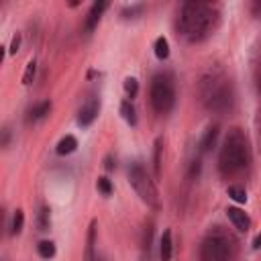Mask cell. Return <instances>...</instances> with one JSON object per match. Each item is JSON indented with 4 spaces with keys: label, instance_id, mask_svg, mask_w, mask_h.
<instances>
[{
    "label": "cell",
    "instance_id": "1",
    "mask_svg": "<svg viewBox=\"0 0 261 261\" xmlns=\"http://www.w3.org/2000/svg\"><path fill=\"white\" fill-rule=\"evenodd\" d=\"M218 24V10L208 2H184L177 14V33L190 41H204Z\"/></svg>",
    "mask_w": 261,
    "mask_h": 261
},
{
    "label": "cell",
    "instance_id": "2",
    "mask_svg": "<svg viewBox=\"0 0 261 261\" xmlns=\"http://www.w3.org/2000/svg\"><path fill=\"white\" fill-rule=\"evenodd\" d=\"M198 94H200V100H202L204 108L210 110V112H226V110L232 108V102H234L232 82L218 67L208 69L200 77Z\"/></svg>",
    "mask_w": 261,
    "mask_h": 261
},
{
    "label": "cell",
    "instance_id": "3",
    "mask_svg": "<svg viewBox=\"0 0 261 261\" xmlns=\"http://www.w3.org/2000/svg\"><path fill=\"white\" fill-rule=\"evenodd\" d=\"M251 153H249V141L241 128H232L220 147L218 153V171L224 177H234L243 173L249 165Z\"/></svg>",
    "mask_w": 261,
    "mask_h": 261
},
{
    "label": "cell",
    "instance_id": "4",
    "mask_svg": "<svg viewBox=\"0 0 261 261\" xmlns=\"http://www.w3.org/2000/svg\"><path fill=\"white\" fill-rule=\"evenodd\" d=\"M237 249V239L216 226L200 243V261H234Z\"/></svg>",
    "mask_w": 261,
    "mask_h": 261
},
{
    "label": "cell",
    "instance_id": "5",
    "mask_svg": "<svg viewBox=\"0 0 261 261\" xmlns=\"http://www.w3.org/2000/svg\"><path fill=\"white\" fill-rule=\"evenodd\" d=\"M149 100L157 114H167L173 108L175 102V88L169 73H157L151 80L149 88Z\"/></svg>",
    "mask_w": 261,
    "mask_h": 261
},
{
    "label": "cell",
    "instance_id": "6",
    "mask_svg": "<svg viewBox=\"0 0 261 261\" xmlns=\"http://www.w3.org/2000/svg\"><path fill=\"white\" fill-rule=\"evenodd\" d=\"M128 181L133 186V190L137 192V196L151 208H159V194H157V188H155V181L149 177L147 169L135 161L128 165Z\"/></svg>",
    "mask_w": 261,
    "mask_h": 261
},
{
    "label": "cell",
    "instance_id": "7",
    "mask_svg": "<svg viewBox=\"0 0 261 261\" xmlns=\"http://www.w3.org/2000/svg\"><path fill=\"white\" fill-rule=\"evenodd\" d=\"M98 110H100V102H98L96 98L88 100V102H86V104L80 108V114H77V124H80V126H90V124L96 120Z\"/></svg>",
    "mask_w": 261,
    "mask_h": 261
},
{
    "label": "cell",
    "instance_id": "8",
    "mask_svg": "<svg viewBox=\"0 0 261 261\" xmlns=\"http://www.w3.org/2000/svg\"><path fill=\"white\" fill-rule=\"evenodd\" d=\"M226 216H228V220L234 224L237 230L247 232V230L251 228V218L247 216L245 210H241V208H237V206H228V208H226Z\"/></svg>",
    "mask_w": 261,
    "mask_h": 261
},
{
    "label": "cell",
    "instance_id": "9",
    "mask_svg": "<svg viewBox=\"0 0 261 261\" xmlns=\"http://www.w3.org/2000/svg\"><path fill=\"white\" fill-rule=\"evenodd\" d=\"M108 8V2L106 0H100V2H94L92 4V8H90V12H88V16H86V22H84V31L86 33H92L94 29H96V24L100 22V16H102V12Z\"/></svg>",
    "mask_w": 261,
    "mask_h": 261
},
{
    "label": "cell",
    "instance_id": "10",
    "mask_svg": "<svg viewBox=\"0 0 261 261\" xmlns=\"http://www.w3.org/2000/svg\"><path fill=\"white\" fill-rule=\"evenodd\" d=\"M171 253H173V241H171V230H163L161 237V245H159V255L161 261H171Z\"/></svg>",
    "mask_w": 261,
    "mask_h": 261
},
{
    "label": "cell",
    "instance_id": "11",
    "mask_svg": "<svg viewBox=\"0 0 261 261\" xmlns=\"http://www.w3.org/2000/svg\"><path fill=\"white\" fill-rule=\"evenodd\" d=\"M216 137H218V124H212L210 128H206L204 137L200 139V151H202V153L210 151V149L214 147V143H216Z\"/></svg>",
    "mask_w": 261,
    "mask_h": 261
},
{
    "label": "cell",
    "instance_id": "12",
    "mask_svg": "<svg viewBox=\"0 0 261 261\" xmlns=\"http://www.w3.org/2000/svg\"><path fill=\"white\" fill-rule=\"evenodd\" d=\"M49 110H51V102L49 100H43V102L35 104L29 110V120H41V118H45L49 114Z\"/></svg>",
    "mask_w": 261,
    "mask_h": 261
},
{
    "label": "cell",
    "instance_id": "13",
    "mask_svg": "<svg viewBox=\"0 0 261 261\" xmlns=\"http://www.w3.org/2000/svg\"><path fill=\"white\" fill-rule=\"evenodd\" d=\"M77 149V139L73 137V135H65L59 143H57V153L59 155H69V153H73Z\"/></svg>",
    "mask_w": 261,
    "mask_h": 261
},
{
    "label": "cell",
    "instance_id": "14",
    "mask_svg": "<svg viewBox=\"0 0 261 261\" xmlns=\"http://www.w3.org/2000/svg\"><path fill=\"white\" fill-rule=\"evenodd\" d=\"M153 49H155L157 59H167V57H169V43H167V39H165V37H157V39H155Z\"/></svg>",
    "mask_w": 261,
    "mask_h": 261
},
{
    "label": "cell",
    "instance_id": "15",
    "mask_svg": "<svg viewBox=\"0 0 261 261\" xmlns=\"http://www.w3.org/2000/svg\"><path fill=\"white\" fill-rule=\"evenodd\" d=\"M94 241H96V220H92L88 230V247H86V261H94Z\"/></svg>",
    "mask_w": 261,
    "mask_h": 261
},
{
    "label": "cell",
    "instance_id": "16",
    "mask_svg": "<svg viewBox=\"0 0 261 261\" xmlns=\"http://www.w3.org/2000/svg\"><path fill=\"white\" fill-rule=\"evenodd\" d=\"M120 114H122V118L128 122V124H137V114H135V106L128 102V100H124L122 104H120Z\"/></svg>",
    "mask_w": 261,
    "mask_h": 261
},
{
    "label": "cell",
    "instance_id": "17",
    "mask_svg": "<svg viewBox=\"0 0 261 261\" xmlns=\"http://www.w3.org/2000/svg\"><path fill=\"white\" fill-rule=\"evenodd\" d=\"M161 151H163V141H155V151H153V165H155V175L161 177Z\"/></svg>",
    "mask_w": 261,
    "mask_h": 261
},
{
    "label": "cell",
    "instance_id": "18",
    "mask_svg": "<svg viewBox=\"0 0 261 261\" xmlns=\"http://www.w3.org/2000/svg\"><path fill=\"white\" fill-rule=\"evenodd\" d=\"M37 253H39V257H43V259H51V257L55 255V245H53L51 241H41V243L37 245Z\"/></svg>",
    "mask_w": 261,
    "mask_h": 261
},
{
    "label": "cell",
    "instance_id": "19",
    "mask_svg": "<svg viewBox=\"0 0 261 261\" xmlns=\"http://www.w3.org/2000/svg\"><path fill=\"white\" fill-rule=\"evenodd\" d=\"M51 210L47 208V206H43L41 210H39V218H37V226H39V230H49V224H51V214H49Z\"/></svg>",
    "mask_w": 261,
    "mask_h": 261
},
{
    "label": "cell",
    "instance_id": "20",
    "mask_svg": "<svg viewBox=\"0 0 261 261\" xmlns=\"http://www.w3.org/2000/svg\"><path fill=\"white\" fill-rule=\"evenodd\" d=\"M226 194H228L234 202H239V204H245V202H247V192H245L243 188H239V186H228Z\"/></svg>",
    "mask_w": 261,
    "mask_h": 261
},
{
    "label": "cell",
    "instance_id": "21",
    "mask_svg": "<svg viewBox=\"0 0 261 261\" xmlns=\"http://www.w3.org/2000/svg\"><path fill=\"white\" fill-rule=\"evenodd\" d=\"M22 224H24V214H22V210H16L12 216V222H10V232L18 234L22 230Z\"/></svg>",
    "mask_w": 261,
    "mask_h": 261
},
{
    "label": "cell",
    "instance_id": "22",
    "mask_svg": "<svg viewBox=\"0 0 261 261\" xmlns=\"http://www.w3.org/2000/svg\"><path fill=\"white\" fill-rule=\"evenodd\" d=\"M35 71H37V63H35V59H31V61L27 63V67H24L22 84H31V82H33V77H35Z\"/></svg>",
    "mask_w": 261,
    "mask_h": 261
},
{
    "label": "cell",
    "instance_id": "23",
    "mask_svg": "<svg viewBox=\"0 0 261 261\" xmlns=\"http://www.w3.org/2000/svg\"><path fill=\"white\" fill-rule=\"evenodd\" d=\"M124 92L133 98V96H137V92H139V82L135 80V77H126L124 80Z\"/></svg>",
    "mask_w": 261,
    "mask_h": 261
},
{
    "label": "cell",
    "instance_id": "24",
    "mask_svg": "<svg viewBox=\"0 0 261 261\" xmlns=\"http://www.w3.org/2000/svg\"><path fill=\"white\" fill-rule=\"evenodd\" d=\"M98 190L104 194V196H110L112 194V184L108 177H98Z\"/></svg>",
    "mask_w": 261,
    "mask_h": 261
},
{
    "label": "cell",
    "instance_id": "25",
    "mask_svg": "<svg viewBox=\"0 0 261 261\" xmlns=\"http://www.w3.org/2000/svg\"><path fill=\"white\" fill-rule=\"evenodd\" d=\"M18 47H20V35L16 33V35L12 37V43H10V49H8V51H10V53H16Z\"/></svg>",
    "mask_w": 261,
    "mask_h": 261
},
{
    "label": "cell",
    "instance_id": "26",
    "mask_svg": "<svg viewBox=\"0 0 261 261\" xmlns=\"http://www.w3.org/2000/svg\"><path fill=\"white\" fill-rule=\"evenodd\" d=\"M198 173H200V159L192 161V167H190V177H198Z\"/></svg>",
    "mask_w": 261,
    "mask_h": 261
},
{
    "label": "cell",
    "instance_id": "27",
    "mask_svg": "<svg viewBox=\"0 0 261 261\" xmlns=\"http://www.w3.org/2000/svg\"><path fill=\"white\" fill-rule=\"evenodd\" d=\"M141 10H143V6H141V4L130 6V8H124V10H122V16H126V14H137V12H141Z\"/></svg>",
    "mask_w": 261,
    "mask_h": 261
},
{
    "label": "cell",
    "instance_id": "28",
    "mask_svg": "<svg viewBox=\"0 0 261 261\" xmlns=\"http://www.w3.org/2000/svg\"><path fill=\"white\" fill-rule=\"evenodd\" d=\"M251 10H253L255 16H261V2H255V4L251 6Z\"/></svg>",
    "mask_w": 261,
    "mask_h": 261
},
{
    "label": "cell",
    "instance_id": "29",
    "mask_svg": "<svg viewBox=\"0 0 261 261\" xmlns=\"http://www.w3.org/2000/svg\"><path fill=\"white\" fill-rule=\"evenodd\" d=\"M2 135H4V139H2V145L6 147V145H8V137H10V133H8V128H4V130H2Z\"/></svg>",
    "mask_w": 261,
    "mask_h": 261
},
{
    "label": "cell",
    "instance_id": "30",
    "mask_svg": "<svg viewBox=\"0 0 261 261\" xmlns=\"http://www.w3.org/2000/svg\"><path fill=\"white\" fill-rule=\"evenodd\" d=\"M253 249H261V234L255 237V241H253Z\"/></svg>",
    "mask_w": 261,
    "mask_h": 261
},
{
    "label": "cell",
    "instance_id": "31",
    "mask_svg": "<svg viewBox=\"0 0 261 261\" xmlns=\"http://www.w3.org/2000/svg\"><path fill=\"white\" fill-rule=\"evenodd\" d=\"M114 165H112V157H106V169H112Z\"/></svg>",
    "mask_w": 261,
    "mask_h": 261
},
{
    "label": "cell",
    "instance_id": "32",
    "mask_svg": "<svg viewBox=\"0 0 261 261\" xmlns=\"http://www.w3.org/2000/svg\"><path fill=\"white\" fill-rule=\"evenodd\" d=\"M259 92H261V73H259Z\"/></svg>",
    "mask_w": 261,
    "mask_h": 261
}]
</instances>
